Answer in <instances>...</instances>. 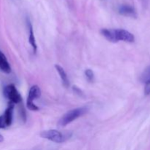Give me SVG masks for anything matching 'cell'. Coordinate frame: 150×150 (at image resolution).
I'll list each match as a JSON object with an SVG mask.
<instances>
[{
  "mask_svg": "<svg viewBox=\"0 0 150 150\" xmlns=\"http://www.w3.org/2000/svg\"><path fill=\"white\" fill-rule=\"evenodd\" d=\"M40 135L43 139H48V140L57 144L63 143L67 139V138L65 137L64 134L56 130H49L42 131L41 132Z\"/></svg>",
  "mask_w": 150,
  "mask_h": 150,
  "instance_id": "cell-2",
  "label": "cell"
},
{
  "mask_svg": "<svg viewBox=\"0 0 150 150\" xmlns=\"http://www.w3.org/2000/svg\"><path fill=\"white\" fill-rule=\"evenodd\" d=\"M85 76H86V79H87V80L89 81L92 82L94 81V79H95V75H94L93 71H92V70H90V69H87V70H86V71H85Z\"/></svg>",
  "mask_w": 150,
  "mask_h": 150,
  "instance_id": "cell-13",
  "label": "cell"
},
{
  "mask_svg": "<svg viewBox=\"0 0 150 150\" xmlns=\"http://www.w3.org/2000/svg\"><path fill=\"white\" fill-rule=\"evenodd\" d=\"M13 108H14V104L13 103H10L8 107L6 109L5 112L3 114L4 117V121H5L6 125L7 127L10 126L12 124V121H13Z\"/></svg>",
  "mask_w": 150,
  "mask_h": 150,
  "instance_id": "cell-6",
  "label": "cell"
},
{
  "mask_svg": "<svg viewBox=\"0 0 150 150\" xmlns=\"http://www.w3.org/2000/svg\"><path fill=\"white\" fill-rule=\"evenodd\" d=\"M5 127H7V125H6L4 117L3 115L0 116V128H5Z\"/></svg>",
  "mask_w": 150,
  "mask_h": 150,
  "instance_id": "cell-15",
  "label": "cell"
},
{
  "mask_svg": "<svg viewBox=\"0 0 150 150\" xmlns=\"http://www.w3.org/2000/svg\"><path fill=\"white\" fill-rule=\"evenodd\" d=\"M144 93L146 95H148L150 94V83H146L144 88Z\"/></svg>",
  "mask_w": 150,
  "mask_h": 150,
  "instance_id": "cell-16",
  "label": "cell"
},
{
  "mask_svg": "<svg viewBox=\"0 0 150 150\" xmlns=\"http://www.w3.org/2000/svg\"><path fill=\"white\" fill-rule=\"evenodd\" d=\"M55 67L56 69H57V72H58L60 78H61V80L62 81L63 85H64V86H66V87H68V86H70V82H69V79L68 78H67V74H66L64 70L61 67V66L57 65V64L55 65Z\"/></svg>",
  "mask_w": 150,
  "mask_h": 150,
  "instance_id": "cell-11",
  "label": "cell"
},
{
  "mask_svg": "<svg viewBox=\"0 0 150 150\" xmlns=\"http://www.w3.org/2000/svg\"><path fill=\"white\" fill-rule=\"evenodd\" d=\"M3 141H4V137L0 134V142H2Z\"/></svg>",
  "mask_w": 150,
  "mask_h": 150,
  "instance_id": "cell-17",
  "label": "cell"
},
{
  "mask_svg": "<svg viewBox=\"0 0 150 150\" xmlns=\"http://www.w3.org/2000/svg\"><path fill=\"white\" fill-rule=\"evenodd\" d=\"M0 69L6 73H10L11 72V67L7 62V58L1 51H0Z\"/></svg>",
  "mask_w": 150,
  "mask_h": 150,
  "instance_id": "cell-8",
  "label": "cell"
},
{
  "mask_svg": "<svg viewBox=\"0 0 150 150\" xmlns=\"http://www.w3.org/2000/svg\"><path fill=\"white\" fill-rule=\"evenodd\" d=\"M41 95V90L40 89V87L37 85H34L32 87L30 88L29 92V95H28L27 100L32 101L34 102V100L38 99V98L40 97Z\"/></svg>",
  "mask_w": 150,
  "mask_h": 150,
  "instance_id": "cell-7",
  "label": "cell"
},
{
  "mask_svg": "<svg viewBox=\"0 0 150 150\" xmlns=\"http://www.w3.org/2000/svg\"><path fill=\"white\" fill-rule=\"evenodd\" d=\"M119 13L122 16H127V17L136 18L137 17V13L133 7L127 4H123L119 7Z\"/></svg>",
  "mask_w": 150,
  "mask_h": 150,
  "instance_id": "cell-5",
  "label": "cell"
},
{
  "mask_svg": "<svg viewBox=\"0 0 150 150\" xmlns=\"http://www.w3.org/2000/svg\"><path fill=\"white\" fill-rule=\"evenodd\" d=\"M3 93H4V97L7 98L10 101V103H13V104L19 103L21 102L22 98L18 91L15 86V85L10 84L6 86L4 89Z\"/></svg>",
  "mask_w": 150,
  "mask_h": 150,
  "instance_id": "cell-3",
  "label": "cell"
},
{
  "mask_svg": "<svg viewBox=\"0 0 150 150\" xmlns=\"http://www.w3.org/2000/svg\"><path fill=\"white\" fill-rule=\"evenodd\" d=\"M26 106L31 111H38L39 110V108L32 101L26 100Z\"/></svg>",
  "mask_w": 150,
  "mask_h": 150,
  "instance_id": "cell-14",
  "label": "cell"
},
{
  "mask_svg": "<svg viewBox=\"0 0 150 150\" xmlns=\"http://www.w3.org/2000/svg\"><path fill=\"white\" fill-rule=\"evenodd\" d=\"M115 30V35L117 42L118 41H124L127 42H133L135 41V37L132 33L125 29H114Z\"/></svg>",
  "mask_w": 150,
  "mask_h": 150,
  "instance_id": "cell-4",
  "label": "cell"
},
{
  "mask_svg": "<svg viewBox=\"0 0 150 150\" xmlns=\"http://www.w3.org/2000/svg\"><path fill=\"white\" fill-rule=\"evenodd\" d=\"M88 108L86 107H80V108L70 110V111H69L68 112H67L62 117V118L59 121V125L63 126V127L67 125L73 121L76 120V119L79 118L82 115L86 114Z\"/></svg>",
  "mask_w": 150,
  "mask_h": 150,
  "instance_id": "cell-1",
  "label": "cell"
},
{
  "mask_svg": "<svg viewBox=\"0 0 150 150\" xmlns=\"http://www.w3.org/2000/svg\"><path fill=\"white\" fill-rule=\"evenodd\" d=\"M27 26L28 29H29V42L30 43V45H32V48H33L34 52H36L37 51V44L36 41H35V35H34V32H33V28H32V25L31 23V22L29 21L27 19Z\"/></svg>",
  "mask_w": 150,
  "mask_h": 150,
  "instance_id": "cell-9",
  "label": "cell"
},
{
  "mask_svg": "<svg viewBox=\"0 0 150 150\" xmlns=\"http://www.w3.org/2000/svg\"><path fill=\"white\" fill-rule=\"evenodd\" d=\"M140 80L142 83H150V66L148 67H146L144 72L142 73V74L141 75Z\"/></svg>",
  "mask_w": 150,
  "mask_h": 150,
  "instance_id": "cell-12",
  "label": "cell"
},
{
  "mask_svg": "<svg viewBox=\"0 0 150 150\" xmlns=\"http://www.w3.org/2000/svg\"><path fill=\"white\" fill-rule=\"evenodd\" d=\"M102 35L108 40V41L112 42H117V38L115 35V30L114 29H103L101 30Z\"/></svg>",
  "mask_w": 150,
  "mask_h": 150,
  "instance_id": "cell-10",
  "label": "cell"
}]
</instances>
